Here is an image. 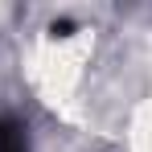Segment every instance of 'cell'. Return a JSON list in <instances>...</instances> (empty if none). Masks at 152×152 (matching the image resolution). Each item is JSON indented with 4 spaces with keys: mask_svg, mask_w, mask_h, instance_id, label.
Listing matches in <instances>:
<instances>
[{
    "mask_svg": "<svg viewBox=\"0 0 152 152\" xmlns=\"http://www.w3.org/2000/svg\"><path fill=\"white\" fill-rule=\"evenodd\" d=\"M115 148L119 152H152V86L127 107L119 136H115Z\"/></svg>",
    "mask_w": 152,
    "mask_h": 152,
    "instance_id": "6da1fadb",
    "label": "cell"
}]
</instances>
